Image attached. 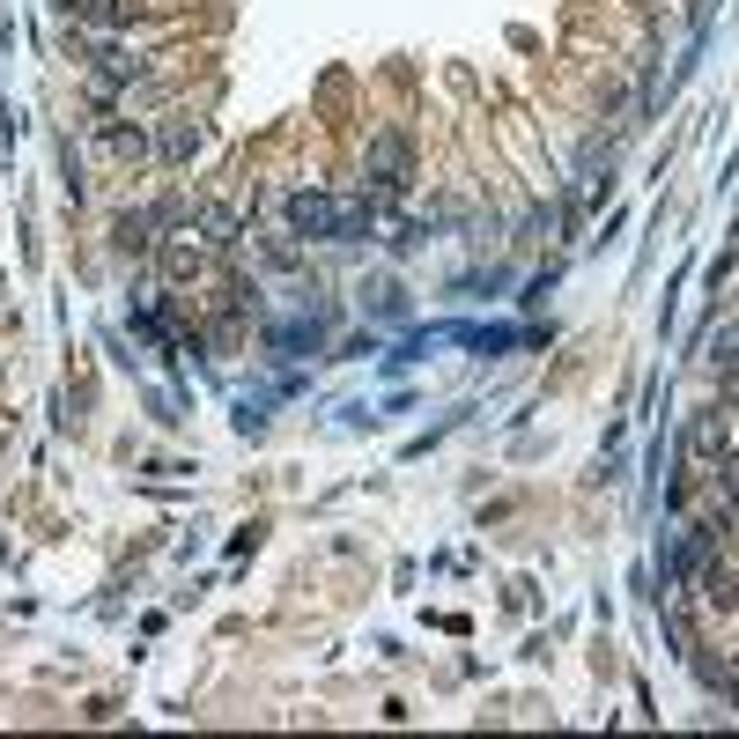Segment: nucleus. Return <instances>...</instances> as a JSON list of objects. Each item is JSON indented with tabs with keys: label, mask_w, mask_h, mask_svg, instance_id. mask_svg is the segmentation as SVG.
I'll return each instance as SVG.
<instances>
[{
	"label": "nucleus",
	"mask_w": 739,
	"mask_h": 739,
	"mask_svg": "<svg viewBox=\"0 0 739 739\" xmlns=\"http://www.w3.org/2000/svg\"><path fill=\"white\" fill-rule=\"evenodd\" d=\"M289 215H296V230H311V237H340V215H348V200L296 193V200H289Z\"/></svg>",
	"instance_id": "obj_1"
},
{
	"label": "nucleus",
	"mask_w": 739,
	"mask_h": 739,
	"mask_svg": "<svg viewBox=\"0 0 739 739\" xmlns=\"http://www.w3.org/2000/svg\"><path fill=\"white\" fill-rule=\"evenodd\" d=\"M370 178H377V193H400V185H407V141H400V134H377Z\"/></svg>",
	"instance_id": "obj_2"
},
{
	"label": "nucleus",
	"mask_w": 739,
	"mask_h": 739,
	"mask_svg": "<svg viewBox=\"0 0 739 739\" xmlns=\"http://www.w3.org/2000/svg\"><path fill=\"white\" fill-rule=\"evenodd\" d=\"M74 15H89V23H119V0H67Z\"/></svg>",
	"instance_id": "obj_3"
},
{
	"label": "nucleus",
	"mask_w": 739,
	"mask_h": 739,
	"mask_svg": "<svg viewBox=\"0 0 739 739\" xmlns=\"http://www.w3.org/2000/svg\"><path fill=\"white\" fill-rule=\"evenodd\" d=\"M717 488H725V496L739 503V459H732V466H717Z\"/></svg>",
	"instance_id": "obj_4"
}]
</instances>
